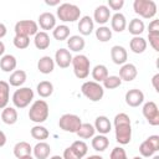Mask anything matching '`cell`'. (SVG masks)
<instances>
[{
  "label": "cell",
  "mask_w": 159,
  "mask_h": 159,
  "mask_svg": "<svg viewBox=\"0 0 159 159\" xmlns=\"http://www.w3.org/2000/svg\"><path fill=\"white\" fill-rule=\"evenodd\" d=\"M21 159H34V158H32V155H27V157H24Z\"/></svg>",
  "instance_id": "obj_53"
},
{
  "label": "cell",
  "mask_w": 159,
  "mask_h": 159,
  "mask_svg": "<svg viewBox=\"0 0 159 159\" xmlns=\"http://www.w3.org/2000/svg\"><path fill=\"white\" fill-rule=\"evenodd\" d=\"M72 62V55L66 48H58L55 53V63L60 68H67Z\"/></svg>",
  "instance_id": "obj_14"
},
{
  "label": "cell",
  "mask_w": 159,
  "mask_h": 159,
  "mask_svg": "<svg viewBox=\"0 0 159 159\" xmlns=\"http://www.w3.org/2000/svg\"><path fill=\"white\" fill-rule=\"evenodd\" d=\"M50 36L45 31H39L34 37V43L39 50H46L50 46Z\"/></svg>",
  "instance_id": "obj_29"
},
{
  "label": "cell",
  "mask_w": 159,
  "mask_h": 159,
  "mask_svg": "<svg viewBox=\"0 0 159 159\" xmlns=\"http://www.w3.org/2000/svg\"><path fill=\"white\" fill-rule=\"evenodd\" d=\"M71 65L73 67V73L77 78L84 80L88 77L91 70V62L86 55H81V53L76 55L75 57H72Z\"/></svg>",
  "instance_id": "obj_4"
},
{
  "label": "cell",
  "mask_w": 159,
  "mask_h": 159,
  "mask_svg": "<svg viewBox=\"0 0 159 159\" xmlns=\"http://www.w3.org/2000/svg\"><path fill=\"white\" fill-rule=\"evenodd\" d=\"M26 72L24 70H15L9 77V84L12 87H21L26 82Z\"/></svg>",
  "instance_id": "obj_24"
},
{
  "label": "cell",
  "mask_w": 159,
  "mask_h": 159,
  "mask_svg": "<svg viewBox=\"0 0 159 159\" xmlns=\"http://www.w3.org/2000/svg\"><path fill=\"white\" fill-rule=\"evenodd\" d=\"M17 111L14 107H5L1 112V120L7 124V125H12L17 122Z\"/></svg>",
  "instance_id": "obj_27"
},
{
  "label": "cell",
  "mask_w": 159,
  "mask_h": 159,
  "mask_svg": "<svg viewBox=\"0 0 159 159\" xmlns=\"http://www.w3.org/2000/svg\"><path fill=\"white\" fill-rule=\"evenodd\" d=\"M94 30V22H93V19L88 15L86 16H82L80 19V22H78V31L81 35L83 36H88L93 32Z\"/></svg>",
  "instance_id": "obj_19"
},
{
  "label": "cell",
  "mask_w": 159,
  "mask_h": 159,
  "mask_svg": "<svg viewBox=\"0 0 159 159\" xmlns=\"http://www.w3.org/2000/svg\"><path fill=\"white\" fill-rule=\"evenodd\" d=\"M86 159H103L101 155H89V157H87Z\"/></svg>",
  "instance_id": "obj_51"
},
{
  "label": "cell",
  "mask_w": 159,
  "mask_h": 159,
  "mask_svg": "<svg viewBox=\"0 0 159 159\" xmlns=\"http://www.w3.org/2000/svg\"><path fill=\"white\" fill-rule=\"evenodd\" d=\"M52 36L57 41H63L70 37V27L67 25H58L52 30Z\"/></svg>",
  "instance_id": "obj_37"
},
{
  "label": "cell",
  "mask_w": 159,
  "mask_h": 159,
  "mask_svg": "<svg viewBox=\"0 0 159 159\" xmlns=\"http://www.w3.org/2000/svg\"><path fill=\"white\" fill-rule=\"evenodd\" d=\"M84 45H86V41L80 35H72L67 39V46L73 52H81L84 48Z\"/></svg>",
  "instance_id": "obj_23"
},
{
  "label": "cell",
  "mask_w": 159,
  "mask_h": 159,
  "mask_svg": "<svg viewBox=\"0 0 159 159\" xmlns=\"http://www.w3.org/2000/svg\"><path fill=\"white\" fill-rule=\"evenodd\" d=\"M124 99L129 107L135 108V107H139L144 102V93L138 88H132V89L127 91Z\"/></svg>",
  "instance_id": "obj_12"
},
{
  "label": "cell",
  "mask_w": 159,
  "mask_h": 159,
  "mask_svg": "<svg viewBox=\"0 0 159 159\" xmlns=\"http://www.w3.org/2000/svg\"><path fill=\"white\" fill-rule=\"evenodd\" d=\"M10 99V84L6 81H0V109L7 107Z\"/></svg>",
  "instance_id": "obj_31"
},
{
  "label": "cell",
  "mask_w": 159,
  "mask_h": 159,
  "mask_svg": "<svg viewBox=\"0 0 159 159\" xmlns=\"http://www.w3.org/2000/svg\"><path fill=\"white\" fill-rule=\"evenodd\" d=\"M109 19H111V10L107 5H99L96 7L93 12V21H96L98 25L104 26V24H107Z\"/></svg>",
  "instance_id": "obj_13"
},
{
  "label": "cell",
  "mask_w": 159,
  "mask_h": 159,
  "mask_svg": "<svg viewBox=\"0 0 159 159\" xmlns=\"http://www.w3.org/2000/svg\"><path fill=\"white\" fill-rule=\"evenodd\" d=\"M124 5V0H108V7L112 10H120Z\"/></svg>",
  "instance_id": "obj_44"
},
{
  "label": "cell",
  "mask_w": 159,
  "mask_h": 159,
  "mask_svg": "<svg viewBox=\"0 0 159 159\" xmlns=\"http://www.w3.org/2000/svg\"><path fill=\"white\" fill-rule=\"evenodd\" d=\"M142 112H143L144 118L147 119V122L150 125H154V127L159 125V108L155 102H153V101L145 102Z\"/></svg>",
  "instance_id": "obj_11"
},
{
  "label": "cell",
  "mask_w": 159,
  "mask_h": 159,
  "mask_svg": "<svg viewBox=\"0 0 159 159\" xmlns=\"http://www.w3.org/2000/svg\"><path fill=\"white\" fill-rule=\"evenodd\" d=\"M152 159H159V155H154Z\"/></svg>",
  "instance_id": "obj_54"
},
{
  "label": "cell",
  "mask_w": 159,
  "mask_h": 159,
  "mask_svg": "<svg viewBox=\"0 0 159 159\" xmlns=\"http://www.w3.org/2000/svg\"><path fill=\"white\" fill-rule=\"evenodd\" d=\"M81 124H82L81 118L77 114H72V113H66L61 116L58 119V127L62 130L70 133H76L80 129Z\"/></svg>",
  "instance_id": "obj_8"
},
{
  "label": "cell",
  "mask_w": 159,
  "mask_h": 159,
  "mask_svg": "<svg viewBox=\"0 0 159 159\" xmlns=\"http://www.w3.org/2000/svg\"><path fill=\"white\" fill-rule=\"evenodd\" d=\"M70 148L75 152V154H76L80 159H82V158L87 154V152H88V147H87V144H86L83 140H75V142L71 144Z\"/></svg>",
  "instance_id": "obj_38"
},
{
  "label": "cell",
  "mask_w": 159,
  "mask_h": 159,
  "mask_svg": "<svg viewBox=\"0 0 159 159\" xmlns=\"http://www.w3.org/2000/svg\"><path fill=\"white\" fill-rule=\"evenodd\" d=\"M129 47L134 53H143L147 50V40L142 36H133L129 41Z\"/></svg>",
  "instance_id": "obj_28"
},
{
  "label": "cell",
  "mask_w": 159,
  "mask_h": 159,
  "mask_svg": "<svg viewBox=\"0 0 159 159\" xmlns=\"http://www.w3.org/2000/svg\"><path fill=\"white\" fill-rule=\"evenodd\" d=\"M6 32H7V29H6V26H5L2 22H0V39L5 37V36H6Z\"/></svg>",
  "instance_id": "obj_47"
},
{
  "label": "cell",
  "mask_w": 159,
  "mask_h": 159,
  "mask_svg": "<svg viewBox=\"0 0 159 159\" xmlns=\"http://www.w3.org/2000/svg\"><path fill=\"white\" fill-rule=\"evenodd\" d=\"M56 14H57V17L61 21H63V22H75L76 20L80 19L81 10L75 4L63 2V4H60L58 5Z\"/></svg>",
  "instance_id": "obj_3"
},
{
  "label": "cell",
  "mask_w": 159,
  "mask_h": 159,
  "mask_svg": "<svg viewBox=\"0 0 159 159\" xmlns=\"http://www.w3.org/2000/svg\"><path fill=\"white\" fill-rule=\"evenodd\" d=\"M30 133H31V137H32L34 139L39 140V142H43V140H45V139H47V138H48V135H50L48 130H47L43 125H40V124L34 125V127L31 128Z\"/></svg>",
  "instance_id": "obj_35"
},
{
  "label": "cell",
  "mask_w": 159,
  "mask_h": 159,
  "mask_svg": "<svg viewBox=\"0 0 159 159\" xmlns=\"http://www.w3.org/2000/svg\"><path fill=\"white\" fill-rule=\"evenodd\" d=\"M34 99V91L30 87H20L12 94V103L16 108H26Z\"/></svg>",
  "instance_id": "obj_7"
},
{
  "label": "cell",
  "mask_w": 159,
  "mask_h": 159,
  "mask_svg": "<svg viewBox=\"0 0 159 159\" xmlns=\"http://www.w3.org/2000/svg\"><path fill=\"white\" fill-rule=\"evenodd\" d=\"M16 65H17L16 57L12 55H4L0 58V68L4 72H14L16 68Z\"/></svg>",
  "instance_id": "obj_26"
},
{
  "label": "cell",
  "mask_w": 159,
  "mask_h": 159,
  "mask_svg": "<svg viewBox=\"0 0 159 159\" xmlns=\"http://www.w3.org/2000/svg\"><path fill=\"white\" fill-rule=\"evenodd\" d=\"M37 20H39L37 25H40V27L45 32L47 30H53L56 27V17L51 12H42V14H40Z\"/></svg>",
  "instance_id": "obj_15"
},
{
  "label": "cell",
  "mask_w": 159,
  "mask_h": 159,
  "mask_svg": "<svg viewBox=\"0 0 159 159\" xmlns=\"http://www.w3.org/2000/svg\"><path fill=\"white\" fill-rule=\"evenodd\" d=\"M6 144V135L2 130H0V148Z\"/></svg>",
  "instance_id": "obj_48"
},
{
  "label": "cell",
  "mask_w": 159,
  "mask_h": 159,
  "mask_svg": "<svg viewBox=\"0 0 159 159\" xmlns=\"http://www.w3.org/2000/svg\"><path fill=\"white\" fill-rule=\"evenodd\" d=\"M94 133H96V129L92 124L89 123H82L80 129L76 132V134L81 138V139H89V138H93L94 137Z\"/></svg>",
  "instance_id": "obj_34"
},
{
  "label": "cell",
  "mask_w": 159,
  "mask_h": 159,
  "mask_svg": "<svg viewBox=\"0 0 159 159\" xmlns=\"http://www.w3.org/2000/svg\"><path fill=\"white\" fill-rule=\"evenodd\" d=\"M148 40L150 46L155 51H159V31H148Z\"/></svg>",
  "instance_id": "obj_42"
},
{
  "label": "cell",
  "mask_w": 159,
  "mask_h": 159,
  "mask_svg": "<svg viewBox=\"0 0 159 159\" xmlns=\"http://www.w3.org/2000/svg\"><path fill=\"white\" fill-rule=\"evenodd\" d=\"M36 89H37V93H39L40 97L47 98L53 93V84L50 81H41L37 84Z\"/></svg>",
  "instance_id": "obj_36"
},
{
  "label": "cell",
  "mask_w": 159,
  "mask_h": 159,
  "mask_svg": "<svg viewBox=\"0 0 159 159\" xmlns=\"http://www.w3.org/2000/svg\"><path fill=\"white\" fill-rule=\"evenodd\" d=\"M103 88H107V89H114V88H118L120 84H122V80L119 78V76H108L103 82Z\"/></svg>",
  "instance_id": "obj_40"
},
{
  "label": "cell",
  "mask_w": 159,
  "mask_h": 159,
  "mask_svg": "<svg viewBox=\"0 0 159 159\" xmlns=\"http://www.w3.org/2000/svg\"><path fill=\"white\" fill-rule=\"evenodd\" d=\"M109 159H128L127 158V153L122 147H116L112 149Z\"/></svg>",
  "instance_id": "obj_43"
},
{
  "label": "cell",
  "mask_w": 159,
  "mask_h": 159,
  "mask_svg": "<svg viewBox=\"0 0 159 159\" xmlns=\"http://www.w3.org/2000/svg\"><path fill=\"white\" fill-rule=\"evenodd\" d=\"M12 41H14V46L19 50H25L30 45V37L22 36V35H15Z\"/></svg>",
  "instance_id": "obj_41"
},
{
  "label": "cell",
  "mask_w": 159,
  "mask_h": 159,
  "mask_svg": "<svg viewBox=\"0 0 159 159\" xmlns=\"http://www.w3.org/2000/svg\"><path fill=\"white\" fill-rule=\"evenodd\" d=\"M108 76V68L104 65H96L92 70V77L94 82H103Z\"/></svg>",
  "instance_id": "obj_33"
},
{
  "label": "cell",
  "mask_w": 159,
  "mask_h": 159,
  "mask_svg": "<svg viewBox=\"0 0 159 159\" xmlns=\"http://www.w3.org/2000/svg\"><path fill=\"white\" fill-rule=\"evenodd\" d=\"M50 159H63V158H62L61 155H52Z\"/></svg>",
  "instance_id": "obj_52"
},
{
  "label": "cell",
  "mask_w": 159,
  "mask_h": 159,
  "mask_svg": "<svg viewBox=\"0 0 159 159\" xmlns=\"http://www.w3.org/2000/svg\"><path fill=\"white\" fill-rule=\"evenodd\" d=\"M144 29H145V25H144L143 20L135 17V19H132V20L129 21L128 31H129V34H132L133 36H139L140 34H143Z\"/></svg>",
  "instance_id": "obj_32"
},
{
  "label": "cell",
  "mask_w": 159,
  "mask_h": 159,
  "mask_svg": "<svg viewBox=\"0 0 159 159\" xmlns=\"http://www.w3.org/2000/svg\"><path fill=\"white\" fill-rule=\"evenodd\" d=\"M45 4L48 5V6H56V5H60V0H52V1L45 0Z\"/></svg>",
  "instance_id": "obj_49"
},
{
  "label": "cell",
  "mask_w": 159,
  "mask_h": 159,
  "mask_svg": "<svg viewBox=\"0 0 159 159\" xmlns=\"http://www.w3.org/2000/svg\"><path fill=\"white\" fill-rule=\"evenodd\" d=\"M111 30L116 32H122L127 27V19L122 12H116L111 16Z\"/></svg>",
  "instance_id": "obj_18"
},
{
  "label": "cell",
  "mask_w": 159,
  "mask_h": 159,
  "mask_svg": "<svg viewBox=\"0 0 159 159\" xmlns=\"http://www.w3.org/2000/svg\"><path fill=\"white\" fill-rule=\"evenodd\" d=\"M152 84L157 92H159V73H155L152 78Z\"/></svg>",
  "instance_id": "obj_46"
},
{
  "label": "cell",
  "mask_w": 159,
  "mask_h": 159,
  "mask_svg": "<svg viewBox=\"0 0 159 159\" xmlns=\"http://www.w3.org/2000/svg\"><path fill=\"white\" fill-rule=\"evenodd\" d=\"M137 75H138V70L133 63H124L119 70V78L125 82L133 81L137 77Z\"/></svg>",
  "instance_id": "obj_17"
},
{
  "label": "cell",
  "mask_w": 159,
  "mask_h": 159,
  "mask_svg": "<svg viewBox=\"0 0 159 159\" xmlns=\"http://www.w3.org/2000/svg\"><path fill=\"white\" fill-rule=\"evenodd\" d=\"M37 70L43 75L51 73L55 70V60L50 56H42L37 61Z\"/></svg>",
  "instance_id": "obj_21"
},
{
  "label": "cell",
  "mask_w": 159,
  "mask_h": 159,
  "mask_svg": "<svg viewBox=\"0 0 159 159\" xmlns=\"http://www.w3.org/2000/svg\"><path fill=\"white\" fill-rule=\"evenodd\" d=\"M94 129L99 133V134H103L106 135L107 133L111 132L112 129V124H111V120L108 119V117L106 116H98L94 120Z\"/></svg>",
  "instance_id": "obj_20"
},
{
  "label": "cell",
  "mask_w": 159,
  "mask_h": 159,
  "mask_svg": "<svg viewBox=\"0 0 159 159\" xmlns=\"http://www.w3.org/2000/svg\"><path fill=\"white\" fill-rule=\"evenodd\" d=\"M114 130H116V140L122 144H129L132 139V124L130 118L127 113H118L114 117Z\"/></svg>",
  "instance_id": "obj_1"
},
{
  "label": "cell",
  "mask_w": 159,
  "mask_h": 159,
  "mask_svg": "<svg viewBox=\"0 0 159 159\" xmlns=\"http://www.w3.org/2000/svg\"><path fill=\"white\" fill-rule=\"evenodd\" d=\"M32 153L35 159H47L51 153V147L46 142H39L32 148Z\"/></svg>",
  "instance_id": "obj_22"
},
{
  "label": "cell",
  "mask_w": 159,
  "mask_h": 159,
  "mask_svg": "<svg viewBox=\"0 0 159 159\" xmlns=\"http://www.w3.org/2000/svg\"><path fill=\"white\" fill-rule=\"evenodd\" d=\"M4 52H5V45L2 41H0V57L4 56Z\"/></svg>",
  "instance_id": "obj_50"
},
{
  "label": "cell",
  "mask_w": 159,
  "mask_h": 159,
  "mask_svg": "<svg viewBox=\"0 0 159 159\" xmlns=\"http://www.w3.org/2000/svg\"><path fill=\"white\" fill-rule=\"evenodd\" d=\"M32 154V147L27 142H19L14 147V155L17 159H21L24 157L31 155Z\"/></svg>",
  "instance_id": "obj_25"
},
{
  "label": "cell",
  "mask_w": 159,
  "mask_h": 159,
  "mask_svg": "<svg viewBox=\"0 0 159 159\" xmlns=\"http://www.w3.org/2000/svg\"><path fill=\"white\" fill-rule=\"evenodd\" d=\"M133 9L143 19H152L157 14V4L153 0H134Z\"/></svg>",
  "instance_id": "obj_6"
},
{
  "label": "cell",
  "mask_w": 159,
  "mask_h": 159,
  "mask_svg": "<svg viewBox=\"0 0 159 159\" xmlns=\"http://www.w3.org/2000/svg\"><path fill=\"white\" fill-rule=\"evenodd\" d=\"M133 159H143V158H142V157H134Z\"/></svg>",
  "instance_id": "obj_55"
},
{
  "label": "cell",
  "mask_w": 159,
  "mask_h": 159,
  "mask_svg": "<svg viewBox=\"0 0 159 159\" xmlns=\"http://www.w3.org/2000/svg\"><path fill=\"white\" fill-rule=\"evenodd\" d=\"M96 37L101 42H107L112 39V30L107 26H99L96 30Z\"/></svg>",
  "instance_id": "obj_39"
},
{
  "label": "cell",
  "mask_w": 159,
  "mask_h": 159,
  "mask_svg": "<svg viewBox=\"0 0 159 159\" xmlns=\"http://www.w3.org/2000/svg\"><path fill=\"white\" fill-rule=\"evenodd\" d=\"M15 35H22V36H35L39 32V25L34 20H20L15 24L14 27Z\"/></svg>",
  "instance_id": "obj_9"
},
{
  "label": "cell",
  "mask_w": 159,
  "mask_h": 159,
  "mask_svg": "<svg viewBox=\"0 0 159 159\" xmlns=\"http://www.w3.org/2000/svg\"><path fill=\"white\" fill-rule=\"evenodd\" d=\"M81 92L86 98H88L92 102H98L104 96V88L102 87L101 83L94 81H86L81 86Z\"/></svg>",
  "instance_id": "obj_5"
},
{
  "label": "cell",
  "mask_w": 159,
  "mask_h": 159,
  "mask_svg": "<svg viewBox=\"0 0 159 159\" xmlns=\"http://www.w3.org/2000/svg\"><path fill=\"white\" fill-rule=\"evenodd\" d=\"M48 113H50V109H48L47 102L43 99H37L31 104L29 109V118L30 120L40 124L48 118Z\"/></svg>",
  "instance_id": "obj_2"
},
{
  "label": "cell",
  "mask_w": 159,
  "mask_h": 159,
  "mask_svg": "<svg viewBox=\"0 0 159 159\" xmlns=\"http://www.w3.org/2000/svg\"><path fill=\"white\" fill-rule=\"evenodd\" d=\"M62 158H63V159H80L70 147L66 148V149L63 150V155H62Z\"/></svg>",
  "instance_id": "obj_45"
},
{
  "label": "cell",
  "mask_w": 159,
  "mask_h": 159,
  "mask_svg": "<svg viewBox=\"0 0 159 159\" xmlns=\"http://www.w3.org/2000/svg\"><path fill=\"white\" fill-rule=\"evenodd\" d=\"M91 144H92V148L94 150H97V152H104L108 148V145H109V139L106 135H103V134H98V135H94L92 138Z\"/></svg>",
  "instance_id": "obj_30"
},
{
  "label": "cell",
  "mask_w": 159,
  "mask_h": 159,
  "mask_svg": "<svg viewBox=\"0 0 159 159\" xmlns=\"http://www.w3.org/2000/svg\"><path fill=\"white\" fill-rule=\"evenodd\" d=\"M111 58H112V61L116 65H124V63H127V58H128L127 50L123 46L114 45L111 48Z\"/></svg>",
  "instance_id": "obj_16"
},
{
  "label": "cell",
  "mask_w": 159,
  "mask_h": 159,
  "mask_svg": "<svg viewBox=\"0 0 159 159\" xmlns=\"http://www.w3.org/2000/svg\"><path fill=\"white\" fill-rule=\"evenodd\" d=\"M159 150V135H149L142 144L139 145V153L142 158L153 157L155 152Z\"/></svg>",
  "instance_id": "obj_10"
}]
</instances>
